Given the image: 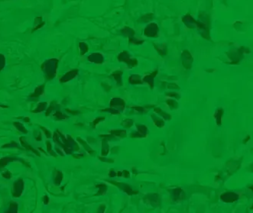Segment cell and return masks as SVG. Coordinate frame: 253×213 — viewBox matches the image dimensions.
<instances>
[{"mask_svg": "<svg viewBox=\"0 0 253 213\" xmlns=\"http://www.w3.org/2000/svg\"><path fill=\"white\" fill-rule=\"evenodd\" d=\"M5 64V60H4V57L2 56H0V70L2 69V67Z\"/></svg>", "mask_w": 253, "mask_h": 213, "instance_id": "cell-1", "label": "cell"}]
</instances>
